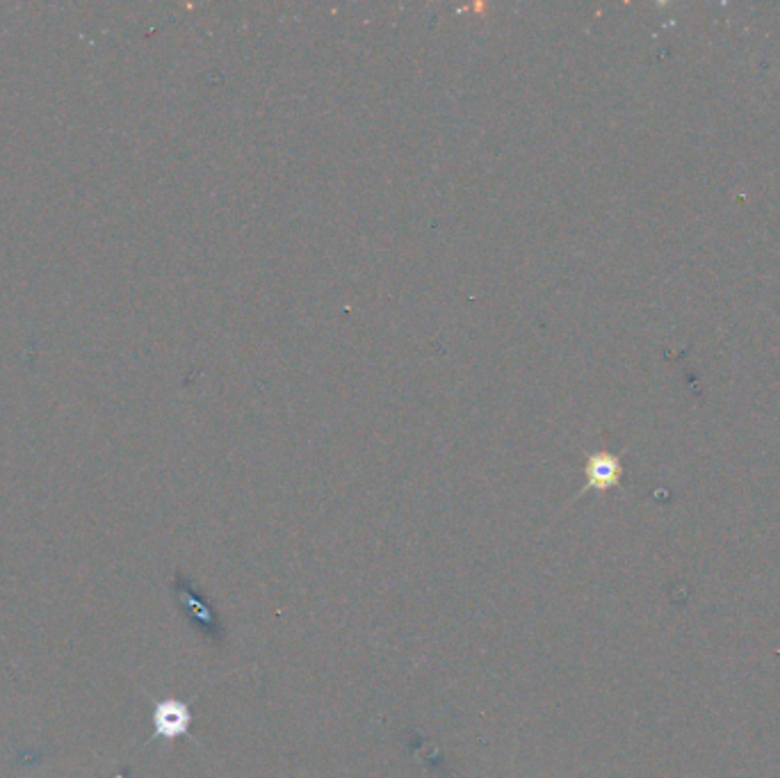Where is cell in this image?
I'll return each instance as SVG.
<instances>
[{"label": "cell", "instance_id": "6da1fadb", "mask_svg": "<svg viewBox=\"0 0 780 778\" xmlns=\"http://www.w3.org/2000/svg\"><path fill=\"white\" fill-rule=\"evenodd\" d=\"M193 710L185 701L165 699L153 706V740H178L190 735Z\"/></svg>", "mask_w": 780, "mask_h": 778}, {"label": "cell", "instance_id": "7a4b0ae2", "mask_svg": "<svg viewBox=\"0 0 780 778\" xmlns=\"http://www.w3.org/2000/svg\"><path fill=\"white\" fill-rule=\"evenodd\" d=\"M621 462H618L616 454L612 452H596L591 454L584 466V475H586V485L584 491H609L614 487H618V481H621Z\"/></svg>", "mask_w": 780, "mask_h": 778}]
</instances>
